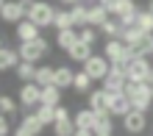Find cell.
<instances>
[{
    "instance_id": "cell-1",
    "label": "cell",
    "mask_w": 153,
    "mask_h": 136,
    "mask_svg": "<svg viewBox=\"0 0 153 136\" xmlns=\"http://www.w3.org/2000/svg\"><path fill=\"white\" fill-rule=\"evenodd\" d=\"M125 95H128V100L134 108H139V111H150L153 106V95H150V84H145V81H134L128 78L125 81Z\"/></svg>"
},
{
    "instance_id": "cell-2",
    "label": "cell",
    "mask_w": 153,
    "mask_h": 136,
    "mask_svg": "<svg viewBox=\"0 0 153 136\" xmlns=\"http://www.w3.org/2000/svg\"><path fill=\"white\" fill-rule=\"evenodd\" d=\"M48 50H50V44H48V39H45L42 33L36 36V39L20 42V47H17L20 58H25V61H33V64H36L39 58H45V56H48Z\"/></svg>"
},
{
    "instance_id": "cell-3",
    "label": "cell",
    "mask_w": 153,
    "mask_h": 136,
    "mask_svg": "<svg viewBox=\"0 0 153 136\" xmlns=\"http://www.w3.org/2000/svg\"><path fill=\"white\" fill-rule=\"evenodd\" d=\"M128 78L134 81H145V84H153V64L148 56H137L128 61Z\"/></svg>"
},
{
    "instance_id": "cell-4",
    "label": "cell",
    "mask_w": 153,
    "mask_h": 136,
    "mask_svg": "<svg viewBox=\"0 0 153 136\" xmlns=\"http://www.w3.org/2000/svg\"><path fill=\"white\" fill-rule=\"evenodd\" d=\"M53 17H56V8H53L50 3H45V0H36L33 8L28 11V20H33L39 28H50V25H53Z\"/></svg>"
},
{
    "instance_id": "cell-5",
    "label": "cell",
    "mask_w": 153,
    "mask_h": 136,
    "mask_svg": "<svg viewBox=\"0 0 153 136\" xmlns=\"http://www.w3.org/2000/svg\"><path fill=\"white\" fill-rule=\"evenodd\" d=\"M20 106L22 108H36L42 103V86L36 84V81H25V84L20 86Z\"/></svg>"
},
{
    "instance_id": "cell-6",
    "label": "cell",
    "mask_w": 153,
    "mask_h": 136,
    "mask_svg": "<svg viewBox=\"0 0 153 136\" xmlns=\"http://www.w3.org/2000/svg\"><path fill=\"white\" fill-rule=\"evenodd\" d=\"M84 69H86L95 81H103V78H106V72L111 69V61L106 58L103 53H100V56H97V53H92V56L84 61Z\"/></svg>"
},
{
    "instance_id": "cell-7",
    "label": "cell",
    "mask_w": 153,
    "mask_h": 136,
    "mask_svg": "<svg viewBox=\"0 0 153 136\" xmlns=\"http://www.w3.org/2000/svg\"><path fill=\"white\" fill-rule=\"evenodd\" d=\"M123 128H125V133H142L148 128V111L131 108V111L123 117Z\"/></svg>"
},
{
    "instance_id": "cell-8",
    "label": "cell",
    "mask_w": 153,
    "mask_h": 136,
    "mask_svg": "<svg viewBox=\"0 0 153 136\" xmlns=\"http://www.w3.org/2000/svg\"><path fill=\"white\" fill-rule=\"evenodd\" d=\"M75 122V136H92V125H95V111L92 108H81L73 117Z\"/></svg>"
},
{
    "instance_id": "cell-9",
    "label": "cell",
    "mask_w": 153,
    "mask_h": 136,
    "mask_svg": "<svg viewBox=\"0 0 153 136\" xmlns=\"http://www.w3.org/2000/svg\"><path fill=\"white\" fill-rule=\"evenodd\" d=\"M131 108H134V106H131V100H128V95H125V92L109 95V114H111V117H120V120H123Z\"/></svg>"
},
{
    "instance_id": "cell-10",
    "label": "cell",
    "mask_w": 153,
    "mask_h": 136,
    "mask_svg": "<svg viewBox=\"0 0 153 136\" xmlns=\"http://www.w3.org/2000/svg\"><path fill=\"white\" fill-rule=\"evenodd\" d=\"M125 81H128V75H125L123 69H109L106 72V78H103V89H106V95H114V92H123L125 89Z\"/></svg>"
},
{
    "instance_id": "cell-11",
    "label": "cell",
    "mask_w": 153,
    "mask_h": 136,
    "mask_svg": "<svg viewBox=\"0 0 153 136\" xmlns=\"http://www.w3.org/2000/svg\"><path fill=\"white\" fill-rule=\"evenodd\" d=\"M125 53H128V44H125L120 36H114V39H106V44H103V56L109 58V61H123V58H125Z\"/></svg>"
},
{
    "instance_id": "cell-12",
    "label": "cell",
    "mask_w": 153,
    "mask_h": 136,
    "mask_svg": "<svg viewBox=\"0 0 153 136\" xmlns=\"http://www.w3.org/2000/svg\"><path fill=\"white\" fill-rule=\"evenodd\" d=\"M42 120L36 114H25L22 120H20V125H17V136H39L42 133Z\"/></svg>"
},
{
    "instance_id": "cell-13",
    "label": "cell",
    "mask_w": 153,
    "mask_h": 136,
    "mask_svg": "<svg viewBox=\"0 0 153 136\" xmlns=\"http://www.w3.org/2000/svg\"><path fill=\"white\" fill-rule=\"evenodd\" d=\"M22 17L25 14H22V8H20V0H6L3 8H0V20L8 22V25H17Z\"/></svg>"
},
{
    "instance_id": "cell-14",
    "label": "cell",
    "mask_w": 153,
    "mask_h": 136,
    "mask_svg": "<svg viewBox=\"0 0 153 136\" xmlns=\"http://www.w3.org/2000/svg\"><path fill=\"white\" fill-rule=\"evenodd\" d=\"M95 136H111L114 133V122L109 111H95V125H92Z\"/></svg>"
},
{
    "instance_id": "cell-15",
    "label": "cell",
    "mask_w": 153,
    "mask_h": 136,
    "mask_svg": "<svg viewBox=\"0 0 153 136\" xmlns=\"http://www.w3.org/2000/svg\"><path fill=\"white\" fill-rule=\"evenodd\" d=\"M39 25L36 22H33V20H28V17H22V20L20 22H17V39H20V42H28V39H36V36H39Z\"/></svg>"
},
{
    "instance_id": "cell-16",
    "label": "cell",
    "mask_w": 153,
    "mask_h": 136,
    "mask_svg": "<svg viewBox=\"0 0 153 136\" xmlns=\"http://www.w3.org/2000/svg\"><path fill=\"white\" fill-rule=\"evenodd\" d=\"M128 47L134 50V56H153V31H148V33H142L134 44H128Z\"/></svg>"
},
{
    "instance_id": "cell-17",
    "label": "cell",
    "mask_w": 153,
    "mask_h": 136,
    "mask_svg": "<svg viewBox=\"0 0 153 136\" xmlns=\"http://www.w3.org/2000/svg\"><path fill=\"white\" fill-rule=\"evenodd\" d=\"M75 42H78V28H59V31H56V44H59V50L67 53Z\"/></svg>"
},
{
    "instance_id": "cell-18",
    "label": "cell",
    "mask_w": 153,
    "mask_h": 136,
    "mask_svg": "<svg viewBox=\"0 0 153 136\" xmlns=\"http://www.w3.org/2000/svg\"><path fill=\"white\" fill-rule=\"evenodd\" d=\"M89 108H92V111H109V95H106L103 86L89 92Z\"/></svg>"
},
{
    "instance_id": "cell-19",
    "label": "cell",
    "mask_w": 153,
    "mask_h": 136,
    "mask_svg": "<svg viewBox=\"0 0 153 136\" xmlns=\"http://www.w3.org/2000/svg\"><path fill=\"white\" fill-rule=\"evenodd\" d=\"M67 56H70V61H78V64H84V61L92 56V44H86V42H81V39H78L73 47L67 50Z\"/></svg>"
},
{
    "instance_id": "cell-20",
    "label": "cell",
    "mask_w": 153,
    "mask_h": 136,
    "mask_svg": "<svg viewBox=\"0 0 153 136\" xmlns=\"http://www.w3.org/2000/svg\"><path fill=\"white\" fill-rule=\"evenodd\" d=\"M92 84H95V78L89 75L86 69L75 72V78H73V89H75L78 95H89V92H92Z\"/></svg>"
},
{
    "instance_id": "cell-21",
    "label": "cell",
    "mask_w": 153,
    "mask_h": 136,
    "mask_svg": "<svg viewBox=\"0 0 153 136\" xmlns=\"http://www.w3.org/2000/svg\"><path fill=\"white\" fill-rule=\"evenodd\" d=\"M111 17V11L106 8L103 3H95V6H89V25H95V28H100V25L106 22Z\"/></svg>"
},
{
    "instance_id": "cell-22",
    "label": "cell",
    "mask_w": 153,
    "mask_h": 136,
    "mask_svg": "<svg viewBox=\"0 0 153 136\" xmlns=\"http://www.w3.org/2000/svg\"><path fill=\"white\" fill-rule=\"evenodd\" d=\"M14 72H17V81H33L36 78V64L33 61H25V58H20L17 61V67H14Z\"/></svg>"
},
{
    "instance_id": "cell-23",
    "label": "cell",
    "mask_w": 153,
    "mask_h": 136,
    "mask_svg": "<svg viewBox=\"0 0 153 136\" xmlns=\"http://www.w3.org/2000/svg\"><path fill=\"white\" fill-rule=\"evenodd\" d=\"M70 14H73V25H75V28L89 25V6H84V0L75 3V6H70Z\"/></svg>"
},
{
    "instance_id": "cell-24",
    "label": "cell",
    "mask_w": 153,
    "mask_h": 136,
    "mask_svg": "<svg viewBox=\"0 0 153 136\" xmlns=\"http://www.w3.org/2000/svg\"><path fill=\"white\" fill-rule=\"evenodd\" d=\"M17 61H20V53H17V50H11V47H0V72L14 69Z\"/></svg>"
},
{
    "instance_id": "cell-25",
    "label": "cell",
    "mask_w": 153,
    "mask_h": 136,
    "mask_svg": "<svg viewBox=\"0 0 153 136\" xmlns=\"http://www.w3.org/2000/svg\"><path fill=\"white\" fill-rule=\"evenodd\" d=\"M73 78H75V72L70 69V67H56L53 84H56V86H61V89H73Z\"/></svg>"
},
{
    "instance_id": "cell-26",
    "label": "cell",
    "mask_w": 153,
    "mask_h": 136,
    "mask_svg": "<svg viewBox=\"0 0 153 136\" xmlns=\"http://www.w3.org/2000/svg\"><path fill=\"white\" fill-rule=\"evenodd\" d=\"M61 92H64L61 86H56V84H45V86H42V103L59 106V103H61Z\"/></svg>"
},
{
    "instance_id": "cell-27",
    "label": "cell",
    "mask_w": 153,
    "mask_h": 136,
    "mask_svg": "<svg viewBox=\"0 0 153 136\" xmlns=\"http://www.w3.org/2000/svg\"><path fill=\"white\" fill-rule=\"evenodd\" d=\"M53 28H75L73 25V14H70V6L67 8H56V17H53Z\"/></svg>"
},
{
    "instance_id": "cell-28",
    "label": "cell",
    "mask_w": 153,
    "mask_h": 136,
    "mask_svg": "<svg viewBox=\"0 0 153 136\" xmlns=\"http://www.w3.org/2000/svg\"><path fill=\"white\" fill-rule=\"evenodd\" d=\"M100 33H103V36H109V39H114V36H120V33H123V22H120V20H117V17L111 14L109 20H106V22L100 25Z\"/></svg>"
},
{
    "instance_id": "cell-29",
    "label": "cell",
    "mask_w": 153,
    "mask_h": 136,
    "mask_svg": "<svg viewBox=\"0 0 153 136\" xmlns=\"http://www.w3.org/2000/svg\"><path fill=\"white\" fill-rule=\"evenodd\" d=\"M36 117L42 120V125H53V122H56V106L39 103V106H36Z\"/></svg>"
},
{
    "instance_id": "cell-30",
    "label": "cell",
    "mask_w": 153,
    "mask_h": 136,
    "mask_svg": "<svg viewBox=\"0 0 153 136\" xmlns=\"http://www.w3.org/2000/svg\"><path fill=\"white\" fill-rule=\"evenodd\" d=\"M142 33H145V31H142L137 22H134V25H123V33H120V39H123L125 44H134V42H137Z\"/></svg>"
},
{
    "instance_id": "cell-31",
    "label": "cell",
    "mask_w": 153,
    "mask_h": 136,
    "mask_svg": "<svg viewBox=\"0 0 153 136\" xmlns=\"http://www.w3.org/2000/svg\"><path fill=\"white\" fill-rule=\"evenodd\" d=\"M53 75H56V67H48V64H42V67H36V84L39 86H45V84H53Z\"/></svg>"
},
{
    "instance_id": "cell-32",
    "label": "cell",
    "mask_w": 153,
    "mask_h": 136,
    "mask_svg": "<svg viewBox=\"0 0 153 136\" xmlns=\"http://www.w3.org/2000/svg\"><path fill=\"white\" fill-rule=\"evenodd\" d=\"M53 133L56 136H73L75 133V122L73 120H56L53 122Z\"/></svg>"
},
{
    "instance_id": "cell-33",
    "label": "cell",
    "mask_w": 153,
    "mask_h": 136,
    "mask_svg": "<svg viewBox=\"0 0 153 136\" xmlns=\"http://www.w3.org/2000/svg\"><path fill=\"white\" fill-rule=\"evenodd\" d=\"M137 25L145 33L153 31V11H150V8H139V11H137Z\"/></svg>"
},
{
    "instance_id": "cell-34",
    "label": "cell",
    "mask_w": 153,
    "mask_h": 136,
    "mask_svg": "<svg viewBox=\"0 0 153 136\" xmlns=\"http://www.w3.org/2000/svg\"><path fill=\"white\" fill-rule=\"evenodd\" d=\"M78 39H81V42H86V44H95V42H97V31H95V25H84V28H78Z\"/></svg>"
},
{
    "instance_id": "cell-35",
    "label": "cell",
    "mask_w": 153,
    "mask_h": 136,
    "mask_svg": "<svg viewBox=\"0 0 153 136\" xmlns=\"http://www.w3.org/2000/svg\"><path fill=\"white\" fill-rule=\"evenodd\" d=\"M17 111V100L11 95H0V114H14Z\"/></svg>"
},
{
    "instance_id": "cell-36",
    "label": "cell",
    "mask_w": 153,
    "mask_h": 136,
    "mask_svg": "<svg viewBox=\"0 0 153 136\" xmlns=\"http://www.w3.org/2000/svg\"><path fill=\"white\" fill-rule=\"evenodd\" d=\"M11 133V125H8V114H0V136Z\"/></svg>"
},
{
    "instance_id": "cell-37",
    "label": "cell",
    "mask_w": 153,
    "mask_h": 136,
    "mask_svg": "<svg viewBox=\"0 0 153 136\" xmlns=\"http://www.w3.org/2000/svg\"><path fill=\"white\" fill-rule=\"evenodd\" d=\"M56 120H70V111H67V106H56Z\"/></svg>"
},
{
    "instance_id": "cell-38",
    "label": "cell",
    "mask_w": 153,
    "mask_h": 136,
    "mask_svg": "<svg viewBox=\"0 0 153 136\" xmlns=\"http://www.w3.org/2000/svg\"><path fill=\"white\" fill-rule=\"evenodd\" d=\"M33 3H36V0H20V8H22V14L28 17V11L33 8Z\"/></svg>"
},
{
    "instance_id": "cell-39",
    "label": "cell",
    "mask_w": 153,
    "mask_h": 136,
    "mask_svg": "<svg viewBox=\"0 0 153 136\" xmlns=\"http://www.w3.org/2000/svg\"><path fill=\"white\" fill-rule=\"evenodd\" d=\"M61 6H75V3H81V0H59Z\"/></svg>"
},
{
    "instance_id": "cell-40",
    "label": "cell",
    "mask_w": 153,
    "mask_h": 136,
    "mask_svg": "<svg viewBox=\"0 0 153 136\" xmlns=\"http://www.w3.org/2000/svg\"><path fill=\"white\" fill-rule=\"evenodd\" d=\"M97 3H103L106 8H111V6H114V0H97Z\"/></svg>"
},
{
    "instance_id": "cell-41",
    "label": "cell",
    "mask_w": 153,
    "mask_h": 136,
    "mask_svg": "<svg viewBox=\"0 0 153 136\" xmlns=\"http://www.w3.org/2000/svg\"><path fill=\"white\" fill-rule=\"evenodd\" d=\"M148 8H150V11H153V0H150V3H148Z\"/></svg>"
},
{
    "instance_id": "cell-42",
    "label": "cell",
    "mask_w": 153,
    "mask_h": 136,
    "mask_svg": "<svg viewBox=\"0 0 153 136\" xmlns=\"http://www.w3.org/2000/svg\"><path fill=\"white\" fill-rule=\"evenodd\" d=\"M0 47H3V36H0Z\"/></svg>"
},
{
    "instance_id": "cell-43",
    "label": "cell",
    "mask_w": 153,
    "mask_h": 136,
    "mask_svg": "<svg viewBox=\"0 0 153 136\" xmlns=\"http://www.w3.org/2000/svg\"><path fill=\"white\" fill-rule=\"evenodd\" d=\"M3 3H6V0H0V8H3Z\"/></svg>"
},
{
    "instance_id": "cell-44",
    "label": "cell",
    "mask_w": 153,
    "mask_h": 136,
    "mask_svg": "<svg viewBox=\"0 0 153 136\" xmlns=\"http://www.w3.org/2000/svg\"><path fill=\"white\" fill-rule=\"evenodd\" d=\"M150 95H153V84H150Z\"/></svg>"
}]
</instances>
